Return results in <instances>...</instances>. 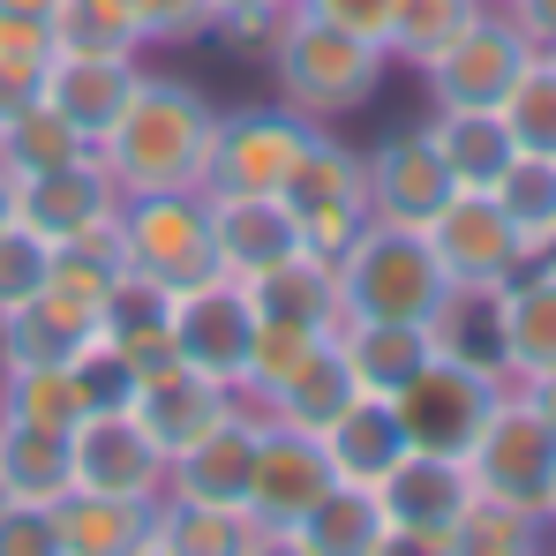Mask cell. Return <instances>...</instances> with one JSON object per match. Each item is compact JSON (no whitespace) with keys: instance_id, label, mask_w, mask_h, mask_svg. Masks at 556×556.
Here are the masks:
<instances>
[{"instance_id":"2","label":"cell","mask_w":556,"mask_h":556,"mask_svg":"<svg viewBox=\"0 0 556 556\" xmlns=\"http://www.w3.org/2000/svg\"><path fill=\"white\" fill-rule=\"evenodd\" d=\"M383 68L391 53L362 38V30H339L308 8H286V23L271 30V91L286 113L301 121H346L383 91Z\"/></svg>"},{"instance_id":"14","label":"cell","mask_w":556,"mask_h":556,"mask_svg":"<svg viewBox=\"0 0 556 556\" xmlns=\"http://www.w3.org/2000/svg\"><path fill=\"white\" fill-rule=\"evenodd\" d=\"M68 466H76V489H105V496H159L166 489V452L143 437L128 399H105L68 429Z\"/></svg>"},{"instance_id":"51","label":"cell","mask_w":556,"mask_h":556,"mask_svg":"<svg viewBox=\"0 0 556 556\" xmlns=\"http://www.w3.org/2000/svg\"><path fill=\"white\" fill-rule=\"evenodd\" d=\"M0 8H23V15H53V0H0Z\"/></svg>"},{"instance_id":"56","label":"cell","mask_w":556,"mask_h":556,"mask_svg":"<svg viewBox=\"0 0 556 556\" xmlns=\"http://www.w3.org/2000/svg\"><path fill=\"white\" fill-rule=\"evenodd\" d=\"M549 53H556V46H549Z\"/></svg>"},{"instance_id":"3","label":"cell","mask_w":556,"mask_h":556,"mask_svg":"<svg viewBox=\"0 0 556 556\" xmlns=\"http://www.w3.org/2000/svg\"><path fill=\"white\" fill-rule=\"evenodd\" d=\"M339 271V324L346 316H391V324H429L452 293V278L437 264L429 233L421 226H399V218H369L346 256L331 264Z\"/></svg>"},{"instance_id":"50","label":"cell","mask_w":556,"mask_h":556,"mask_svg":"<svg viewBox=\"0 0 556 556\" xmlns=\"http://www.w3.org/2000/svg\"><path fill=\"white\" fill-rule=\"evenodd\" d=\"M15 218V174H8V159H0V226Z\"/></svg>"},{"instance_id":"27","label":"cell","mask_w":556,"mask_h":556,"mask_svg":"<svg viewBox=\"0 0 556 556\" xmlns=\"http://www.w3.org/2000/svg\"><path fill=\"white\" fill-rule=\"evenodd\" d=\"M362 399V383H354V369H346V354H339V331L301 362V369L286 376L278 391H264V399H249V406H264L271 421H286V429H308V437H324L346 406Z\"/></svg>"},{"instance_id":"47","label":"cell","mask_w":556,"mask_h":556,"mask_svg":"<svg viewBox=\"0 0 556 556\" xmlns=\"http://www.w3.org/2000/svg\"><path fill=\"white\" fill-rule=\"evenodd\" d=\"M293 8H308V15H324V23H339V30H362L383 46V30H391V8L399 0H293Z\"/></svg>"},{"instance_id":"49","label":"cell","mask_w":556,"mask_h":556,"mask_svg":"<svg viewBox=\"0 0 556 556\" xmlns=\"http://www.w3.org/2000/svg\"><path fill=\"white\" fill-rule=\"evenodd\" d=\"M519 391H527V399H534V406H542V421H549V429H556V369L527 376V383H519Z\"/></svg>"},{"instance_id":"26","label":"cell","mask_w":556,"mask_h":556,"mask_svg":"<svg viewBox=\"0 0 556 556\" xmlns=\"http://www.w3.org/2000/svg\"><path fill=\"white\" fill-rule=\"evenodd\" d=\"M421 128H429L444 174L459 188H496V174L519 159V143H511V128H504L496 105H437Z\"/></svg>"},{"instance_id":"41","label":"cell","mask_w":556,"mask_h":556,"mask_svg":"<svg viewBox=\"0 0 556 556\" xmlns=\"http://www.w3.org/2000/svg\"><path fill=\"white\" fill-rule=\"evenodd\" d=\"M504 128H511V143L519 151H542V159H556V53H534L527 61V76L504 91Z\"/></svg>"},{"instance_id":"4","label":"cell","mask_w":556,"mask_h":556,"mask_svg":"<svg viewBox=\"0 0 556 556\" xmlns=\"http://www.w3.org/2000/svg\"><path fill=\"white\" fill-rule=\"evenodd\" d=\"M466 473H473L481 496H504V504H519V511H542V504H549L556 429L542 421V406H534L519 383H504L496 406H489V421L473 429V444H466Z\"/></svg>"},{"instance_id":"21","label":"cell","mask_w":556,"mask_h":556,"mask_svg":"<svg viewBox=\"0 0 556 556\" xmlns=\"http://www.w3.org/2000/svg\"><path fill=\"white\" fill-rule=\"evenodd\" d=\"M301 249V218L286 195H211V256L218 271L256 278Z\"/></svg>"},{"instance_id":"15","label":"cell","mask_w":556,"mask_h":556,"mask_svg":"<svg viewBox=\"0 0 556 556\" xmlns=\"http://www.w3.org/2000/svg\"><path fill=\"white\" fill-rule=\"evenodd\" d=\"M15 218L38 233V241H84L98 226L121 218V181L105 174V159L84 151L68 166H46V174H15Z\"/></svg>"},{"instance_id":"46","label":"cell","mask_w":556,"mask_h":556,"mask_svg":"<svg viewBox=\"0 0 556 556\" xmlns=\"http://www.w3.org/2000/svg\"><path fill=\"white\" fill-rule=\"evenodd\" d=\"M286 8H293V0H218V23H211V30L233 38V46H271Z\"/></svg>"},{"instance_id":"12","label":"cell","mask_w":556,"mask_h":556,"mask_svg":"<svg viewBox=\"0 0 556 556\" xmlns=\"http://www.w3.org/2000/svg\"><path fill=\"white\" fill-rule=\"evenodd\" d=\"M376 496H383V519H391V549L452 556V527L473 496V473H466L459 452H406L376 481Z\"/></svg>"},{"instance_id":"23","label":"cell","mask_w":556,"mask_h":556,"mask_svg":"<svg viewBox=\"0 0 556 556\" xmlns=\"http://www.w3.org/2000/svg\"><path fill=\"white\" fill-rule=\"evenodd\" d=\"M166 496V489H159ZM159 496H105V489H68L53 504L61 556H151V511Z\"/></svg>"},{"instance_id":"19","label":"cell","mask_w":556,"mask_h":556,"mask_svg":"<svg viewBox=\"0 0 556 556\" xmlns=\"http://www.w3.org/2000/svg\"><path fill=\"white\" fill-rule=\"evenodd\" d=\"M362 181H369V211L376 218H399V226H429L452 195V174L429 143V128H399L383 136L376 151H362Z\"/></svg>"},{"instance_id":"20","label":"cell","mask_w":556,"mask_h":556,"mask_svg":"<svg viewBox=\"0 0 556 556\" xmlns=\"http://www.w3.org/2000/svg\"><path fill=\"white\" fill-rule=\"evenodd\" d=\"M98 324H105V339H98V346L128 369V383L181 362V354H174V286H159V278L121 271V286H113V293H105V308H98Z\"/></svg>"},{"instance_id":"5","label":"cell","mask_w":556,"mask_h":556,"mask_svg":"<svg viewBox=\"0 0 556 556\" xmlns=\"http://www.w3.org/2000/svg\"><path fill=\"white\" fill-rule=\"evenodd\" d=\"M121 264L159 286H188V278L218 271L211 256V195L203 188H151V195H121Z\"/></svg>"},{"instance_id":"29","label":"cell","mask_w":556,"mask_h":556,"mask_svg":"<svg viewBox=\"0 0 556 556\" xmlns=\"http://www.w3.org/2000/svg\"><path fill=\"white\" fill-rule=\"evenodd\" d=\"M324 452H331V473H339V481H369V489H376V481L406 459L414 444H406L399 406H391V399H376V391H362V399L324 429Z\"/></svg>"},{"instance_id":"48","label":"cell","mask_w":556,"mask_h":556,"mask_svg":"<svg viewBox=\"0 0 556 556\" xmlns=\"http://www.w3.org/2000/svg\"><path fill=\"white\" fill-rule=\"evenodd\" d=\"M504 15H511V23L542 46V53L556 46V0H504Z\"/></svg>"},{"instance_id":"54","label":"cell","mask_w":556,"mask_h":556,"mask_svg":"<svg viewBox=\"0 0 556 556\" xmlns=\"http://www.w3.org/2000/svg\"><path fill=\"white\" fill-rule=\"evenodd\" d=\"M489 8H504V0H489Z\"/></svg>"},{"instance_id":"16","label":"cell","mask_w":556,"mask_h":556,"mask_svg":"<svg viewBox=\"0 0 556 556\" xmlns=\"http://www.w3.org/2000/svg\"><path fill=\"white\" fill-rule=\"evenodd\" d=\"M105 339L98 308L38 286L30 301L0 308V369H84Z\"/></svg>"},{"instance_id":"11","label":"cell","mask_w":556,"mask_h":556,"mask_svg":"<svg viewBox=\"0 0 556 556\" xmlns=\"http://www.w3.org/2000/svg\"><path fill=\"white\" fill-rule=\"evenodd\" d=\"M534 53H542V46H534L504 8H481L459 38L421 68L429 105H504V91L527 76V61H534Z\"/></svg>"},{"instance_id":"17","label":"cell","mask_w":556,"mask_h":556,"mask_svg":"<svg viewBox=\"0 0 556 556\" xmlns=\"http://www.w3.org/2000/svg\"><path fill=\"white\" fill-rule=\"evenodd\" d=\"M233 406H241V391H233V383L188 369V362H174V369L136 376V383H128V414L143 421V437H151L166 459H174V452H188L195 437H211Z\"/></svg>"},{"instance_id":"45","label":"cell","mask_w":556,"mask_h":556,"mask_svg":"<svg viewBox=\"0 0 556 556\" xmlns=\"http://www.w3.org/2000/svg\"><path fill=\"white\" fill-rule=\"evenodd\" d=\"M0 556H61L53 504H0Z\"/></svg>"},{"instance_id":"36","label":"cell","mask_w":556,"mask_h":556,"mask_svg":"<svg viewBox=\"0 0 556 556\" xmlns=\"http://www.w3.org/2000/svg\"><path fill=\"white\" fill-rule=\"evenodd\" d=\"M481 8H489V0H399V8H391V30H383V53L421 76Z\"/></svg>"},{"instance_id":"10","label":"cell","mask_w":556,"mask_h":556,"mask_svg":"<svg viewBox=\"0 0 556 556\" xmlns=\"http://www.w3.org/2000/svg\"><path fill=\"white\" fill-rule=\"evenodd\" d=\"M421 233H429L444 278H452V286H473V293H496V286H511V278L534 264L527 241L511 233V218H504V203H496L489 188H452L444 211H437Z\"/></svg>"},{"instance_id":"30","label":"cell","mask_w":556,"mask_h":556,"mask_svg":"<svg viewBox=\"0 0 556 556\" xmlns=\"http://www.w3.org/2000/svg\"><path fill=\"white\" fill-rule=\"evenodd\" d=\"M339 354H346V369L362 391L376 399H391L406 376L421 369L429 354H437V339H429V324H391V316H346L339 324Z\"/></svg>"},{"instance_id":"13","label":"cell","mask_w":556,"mask_h":556,"mask_svg":"<svg viewBox=\"0 0 556 556\" xmlns=\"http://www.w3.org/2000/svg\"><path fill=\"white\" fill-rule=\"evenodd\" d=\"M339 473H331V452H324V437H308V429H286L264 414V444H256V481H249V519L264 527V549H286V534H293V519L331 489Z\"/></svg>"},{"instance_id":"9","label":"cell","mask_w":556,"mask_h":556,"mask_svg":"<svg viewBox=\"0 0 556 556\" xmlns=\"http://www.w3.org/2000/svg\"><path fill=\"white\" fill-rule=\"evenodd\" d=\"M249 346H256V301H249V278L233 271H203L174 286V354L188 369L218 376L241 391L249 376Z\"/></svg>"},{"instance_id":"44","label":"cell","mask_w":556,"mask_h":556,"mask_svg":"<svg viewBox=\"0 0 556 556\" xmlns=\"http://www.w3.org/2000/svg\"><path fill=\"white\" fill-rule=\"evenodd\" d=\"M53 271V241H38L23 218H8L0 226V308H15V301H30L38 286Z\"/></svg>"},{"instance_id":"24","label":"cell","mask_w":556,"mask_h":556,"mask_svg":"<svg viewBox=\"0 0 556 556\" xmlns=\"http://www.w3.org/2000/svg\"><path fill=\"white\" fill-rule=\"evenodd\" d=\"M293 556H383L391 549V519H383V496L369 481H331L286 534Z\"/></svg>"},{"instance_id":"53","label":"cell","mask_w":556,"mask_h":556,"mask_svg":"<svg viewBox=\"0 0 556 556\" xmlns=\"http://www.w3.org/2000/svg\"><path fill=\"white\" fill-rule=\"evenodd\" d=\"M542 264H556V241H549V249H542Z\"/></svg>"},{"instance_id":"38","label":"cell","mask_w":556,"mask_h":556,"mask_svg":"<svg viewBox=\"0 0 556 556\" xmlns=\"http://www.w3.org/2000/svg\"><path fill=\"white\" fill-rule=\"evenodd\" d=\"M549 542V527H542V511H519V504H504V496H466L459 527H452V556H534Z\"/></svg>"},{"instance_id":"40","label":"cell","mask_w":556,"mask_h":556,"mask_svg":"<svg viewBox=\"0 0 556 556\" xmlns=\"http://www.w3.org/2000/svg\"><path fill=\"white\" fill-rule=\"evenodd\" d=\"M339 324H286V316H256V346H249V376H241V399H264L286 376L301 369Z\"/></svg>"},{"instance_id":"52","label":"cell","mask_w":556,"mask_h":556,"mask_svg":"<svg viewBox=\"0 0 556 556\" xmlns=\"http://www.w3.org/2000/svg\"><path fill=\"white\" fill-rule=\"evenodd\" d=\"M542 527L556 534V481H549V504H542Z\"/></svg>"},{"instance_id":"42","label":"cell","mask_w":556,"mask_h":556,"mask_svg":"<svg viewBox=\"0 0 556 556\" xmlns=\"http://www.w3.org/2000/svg\"><path fill=\"white\" fill-rule=\"evenodd\" d=\"M53 46L61 53H143V38L128 30V15L113 0H53Z\"/></svg>"},{"instance_id":"8","label":"cell","mask_w":556,"mask_h":556,"mask_svg":"<svg viewBox=\"0 0 556 556\" xmlns=\"http://www.w3.org/2000/svg\"><path fill=\"white\" fill-rule=\"evenodd\" d=\"M316 121L286 113V105H241L218 113L211 128V166H203V195H286V174L301 159Z\"/></svg>"},{"instance_id":"55","label":"cell","mask_w":556,"mask_h":556,"mask_svg":"<svg viewBox=\"0 0 556 556\" xmlns=\"http://www.w3.org/2000/svg\"><path fill=\"white\" fill-rule=\"evenodd\" d=\"M0 504H8V489H0Z\"/></svg>"},{"instance_id":"34","label":"cell","mask_w":556,"mask_h":556,"mask_svg":"<svg viewBox=\"0 0 556 556\" xmlns=\"http://www.w3.org/2000/svg\"><path fill=\"white\" fill-rule=\"evenodd\" d=\"M84 151H91V143L76 136V121H68L53 98H30V105L0 113V159H8V174H46V166L84 159Z\"/></svg>"},{"instance_id":"18","label":"cell","mask_w":556,"mask_h":556,"mask_svg":"<svg viewBox=\"0 0 556 556\" xmlns=\"http://www.w3.org/2000/svg\"><path fill=\"white\" fill-rule=\"evenodd\" d=\"M256 444H264V406H233L211 437H195L188 452L166 459V489L195 496V504H226V511H249V481H256Z\"/></svg>"},{"instance_id":"39","label":"cell","mask_w":556,"mask_h":556,"mask_svg":"<svg viewBox=\"0 0 556 556\" xmlns=\"http://www.w3.org/2000/svg\"><path fill=\"white\" fill-rule=\"evenodd\" d=\"M121 233L113 226H98V233H84V241H61L53 249V271H46V286L53 293H68V301H84V308H105V293L121 286Z\"/></svg>"},{"instance_id":"33","label":"cell","mask_w":556,"mask_h":556,"mask_svg":"<svg viewBox=\"0 0 556 556\" xmlns=\"http://www.w3.org/2000/svg\"><path fill=\"white\" fill-rule=\"evenodd\" d=\"M98 406L84 369H0V414L38 421V429H76Z\"/></svg>"},{"instance_id":"43","label":"cell","mask_w":556,"mask_h":556,"mask_svg":"<svg viewBox=\"0 0 556 556\" xmlns=\"http://www.w3.org/2000/svg\"><path fill=\"white\" fill-rule=\"evenodd\" d=\"M113 8L143 46H188V38H211L218 23V0H113Z\"/></svg>"},{"instance_id":"1","label":"cell","mask_w":556,"mask_h":556,"mask_svg":"<svg viewBox=\"0 0 556 556\" xmlns=\"http://www.w3.org/2000/svg\"><path fill=\"white\" fill-rule=\"evenodd\" d=\"M211 128H218V105L195 91L188 76H151V68H143V84L121 105V121L98 136V159H105V174L121 181V195L203 188Z\"/></svg>"},{"instance_id":"37","label":"cell","mask_w":556,"mask_h":556,"mask_svg":"<svg viewBox=\"0 0 556 556\" xmlns=\"http://www.w3.org/2000/svg\"><path fill=\"white\" fill-rule=\"evenodd\" d=\"M496 203H504V218H511V233L527 241V256H542L556 241V159H542V151H519L504 174H496V188H489Z\"/></svg>"},{"instance_id":"25","label":"cell","mask_w":556,"mask_h":556,"mask_svg":"<svg viewBox=\"0 0 556 556\" xmlns=\"http://www.w3.org/2000/svg\"><path fill=\"white\" fill-rule=\"evenodd\" d=\"M143 84V61L136 53H61L53 76H46V98L76 121V136L98 151V136L121 121V105Z\"/></svg>"},{"instance_id":"35","label":"cell","mask_w":556,"mask_h":556,"mask_svg":"<svg viewBox=\"0 0 556 556\" xmlns=\"http://www.w3.org/2000/svg\"><path fill=\"white\" fill-rule=\"evenodd\" d=\"M61 46H53V23L46 15H23V8H0V113L46 98Z\"/></svg>"},{"instance_id":"31","label":"cell","mask_w":556,"mask_h":556,"mask_svg":"<svg viewBox=\"0 0 556 556\" xmlns=\"http://www.w3.org/2000/svg\"><path fill=\"white\" fill-rule=\"evenodd\" d=\"M0 489H8V504H61L76 489L68 429H38V421L0 414Z\"/></svg>"},{"instance_id":"7","label":"cell","mask_w":556,"mask_h":556,"mask_svg":"<svg viewBox=\"0 0 556 556\" xmlns=\"http://www.w3.org/2000/svg\"><path fill=\"white\" fill-rule=\"evenodd\" d=\"M504 383H511V376L481 369V362L429 354L421 369L391 391V406H399V421H406V444H414V452H459V459H466V444H473V429L489 421V406H496V391H504Z\"/></svg>"},{"instance_id":"22","label":"cell","mask_w":556,"mask_h":556,"mask_svg":"<svg viewBox=\"0 0 556 556\" xmlns=\"http://www.w3.org/2000/svg\"><path fill=\"white\" fill-rule=\"evenodd\" d=\"M496 354L511 383L556 369V264L534 256L511 286H496Z\"/></svg>"},{"instance_id":"32","label":"cell","mask_w":556,"mask_h":556,"mask_svg":"<svg viewBox=\"0 0 556 556\" xmlns=\"http://www.w3.org/2000/svg\"><path fill=\"white\" fill-rule=\"evenodd\" d=\"M249 301H256V316H286V324H339V271L324 256L293 249L271 271L249 278Z\"/></svg>"},{"instance_id":"28","label":"cell","mask_w":556,"mask_h":556,"mask_svg":"<svg viewBox=\"0 0 556 556\" xmlns=\"http://www.w3.org/2000/svg\"><path fill=\"white\" fill-rule=\"evenodd\" d=\"M264 549V527L249 511H226V504H195V496H159L151 511V556H249Z\"/></svg>"},{"instance_id":"6","label":"cell","mask_w":556,"mask_h":556,"mask_svg":"<svg viewBox=\"0 0 556 556\" xmlns=\"http://www.w3.org/2000/svg\"><path fill=\"white\" fill-rule=\"evenodd\" d=\"M286 203H293V218H301V249L324 256V264H339L346 241L376 218L369 181H362V151H346V143L324 136V121H316L308 143H301V159H293V174H286Z\"/></svg>"}]
</instances>
